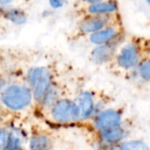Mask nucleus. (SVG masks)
Returning <instances> with one entry per match:
<instances>
[{"mask_svg":"<svg viewBox=\"0 0 150 150\" xmlns=\"http://www.w3.org/2000/svg\"><path fill=\"white\" fill-rule=\"evenodd\" d=\"M145 1L146 2V4L148 5V6L150 7V0H145Z\"/></svg>","mask_w":150,"mask_h":150,"instance_id":"4be33fe9","label":"nucleus"},{"mask_svg":"<svg viewBox=\"0 0 150 150\" xmlns=\"http://www.w3.org/2000/svg\"><path fill=\"white\" fill-rule=\"evenodd\" d=\"M28 81L33 92L34 99L41 103L51 85L55 82L51 70L46 66H37L29 70Z\"/></svg>","mask_w":150,"mask_h":150,"instance_id":"f03ea898","label":"nucleus"},{"mask_svg":"<svg viewBox=\"0 0 150 150\" xmlns=\"http://www.w3.org/2000/svg\"><path fill=\"white\" fill-rule=\"evenodd\" d=\"M7 135H6V132L4 129L0 128V150L5 147L6 140H7Z\"/></svg>","mask_w":150,"mask_h":150,"instance_id":"6ab92c4d","label":"nucleus"},{"mask_svg":"<svg viewBox=\"0 0 150 150\" xmlns=\"http://www.w3.org/2000/svg\"><path fill=\"white\" fill-rule=\"evenodd\" d=\"M80 1L82 3L83 6H86V5H90V4L102 2V1H104V0H80Z\"/></svg>","mask_w":150,"mask_h":150,"instance_id":"aec40b11","label":"nucleus"},{"mask_svg":"<svg viewBox=\"0 0 150 150\" xmlns=\"http://www.w3.org/2000/svg\"><path fill=\"white\" fill-rule=\"evenodd\" d=\"M51 119L62 125L71 124L81 119V111L75 100L63 96L50 109Z\"/></svg>","mask_w":150,"mask_h":150,"instance_id":"7ed1b4c3","label":"nucleus"},{"mask_svg":"<svg viewBox=\"0 0 150 150\" xmlns=\"http://www.w3.org/2000/svg\"><path fill=\"white\" fill-rule=\"evenodd\" d=\"M120 16L118 13L108 14V15H99V14H85L81 15L77 25L76 33L80 36H88L105 27L119 21ZM79 36V37H80Z\"/></svg>","mask_w":150,"mask_h":150,"instance_id":"20e7f679","label":"nucleus"},{"mask_svg":"<svg viewBox=\"0 0 150 150\" xmlns=\"http://www.w3.org/2000/svg\"><path fill=\"white\" fill-rule=\"evenodd\" d=\"M62 93H63L62 88L58 84L54 82L50 88V89L48 90V92L46 93V95L44 96V97L42 98L41 102L42 105L44 108H47L50 110L56 102H57L60 98L63 97Z\"/></svg>","mask_w":150,"mask_h":150,"instance_id":"f8f14e48","label":"nucleus"},{"mask_svg":"<svg viewBox=\"0 0 150 150\" xmlns=\"http://www.w3.org/2000/svg\"><path fill=\"white\" fill-rule=\"evenodd\" d=\"M88 41L94 46L103 45L106 43H110L115 42L118 39L125 37V30L122 25V21L114 22L104 28L91 34L88 36Z\"/></svg>","mask_w":150,"mask_h":150,"instance_id":"423d86ee","label":"nucleus"},{"mask_svg":"<svg viewBox=\"0 0 150 150\" xmlns=\"http://www.w3.org/2000/svg\"><path fill=\"white\" fill-rule=\"evenodd\" d=\"M0 88H1V84H0Z\"/></svg>","mask_w":150,"mask_h":150,"instance_id":"5701e85b","label":"nucleus"},{"mask_svg":"<svg viewBox=\"0 0 150 150\" xmlns=\"http://www.w3.org/2000/svg\"><path fill=\"white\" fill-rule=\"evenodd\" d=\"M124 38L110 43L95 46L90 52V58L92 62L98 65L107 64L113 62L121 47V43L124 42Z\"/></svg>","mask_w":150,"mask_h":150,"instance_id":"0eeeda50","label":"nucleus"},{"mask_svg":"<svg viewBox=\"0 0 150 150\" xmlns=\"http://www.w3.org/2000/svg\"><path fill=\"white\" fill-rule=\"evenodd\" d=\"M30 150H50L51 140L45 135H35L29 142Z\"/></svg>","mask_w":150,"mask_h":150,"instance_id":"4468645a","label":"nucleus"},{"mask_svg":"<svg viewBox=\"0 0 150 150\" xmlns=\"http://www.w3.org/2000/svg\"><path fill=\"white\" fill-rule=\"evenodd\" d=\"M139 78L144 82H150V55L146 54L135 69Z\"/></svg>","mask_w":150,"mask_h":150,"instance_id":"ddd939ff","label":"nucleus"},{"mask_svg":"<svg viewBox=\"0 0 150 150\" xmlns=\"http://www.w3.org/2000/svg\"><path fill=\"white\" fill-rule=\"evenodd\" d=\"M99 133L102 142L109 146H115L117 143L120 142L125 137L126 130L122 125H119L108 130L99 132Z\"/></svg>","mask_w":150,"mask_h":150,"instance_id":"9b49d317","label":"nucleus"},{"mask_svg":"<svg viewBox=\"0 0 150 150\" xmlns=\"http://www.w3.org/2000/svg\"><path fill=\"white\" fill-rule=\"evenodd\" d=\"M81 15L99 14L108 15L118 13V4L117 0H104L102 2L83 6L81 9Z\"/></svg>","mask_w":150,"mask_h":150,"instance_id":"9d476101","label":"nucleus"},{"mask_svg":"<svg viewBox=\"0 0 150 150\" xmlns=\"http://www.w3.org/2000/svg\"><path fill=\"white\" fill-rule=\"evenodd\" d=\"M76 101L80 111H81V119H88L96 116V112L99 110L100 102L96 99V93L84 90L79 93Z\"/></svg>","mask_w":150,"mask_h":150,"instance_id":"1a4fd4ad","label":"nucleus"},{"mask_svg":"<svg viewBox=\"0 0 150 150\" xmlns=\"http://www.w3.org/2000/svg\"><path fill=\"white\" fill-rule=\"evenodd\" d=\"M21 146V139L15 133H10L7 137V140L4 150H20Z\"/></svg>","mask_w":150,"mask_h":150,"instance_id":"dca6fc26","label":"nucleus"},{"mask_svg":"<svg viewBox=\"0 0 150 150\" xmlns=\"http://www.w3.org/2000/svg\"><path fill=\"white\" fill-rule=\"evenodd\" d=\"M13 0H0V4L2 5H6V4H9L10 2H12Z\"/></svg>","mask_w":150,"mask_h":150,"instance_id":"412c9836","label":"nucleus"},{"mask_svg":"<svg viewBox=\"0 0 150 150\" xmlns=\"http://www.w3.org/2000/svg\"><path fill=\"white\" fill-rule=\"evenodd\" d=\"M66 2V0H49V3L53 9H61Z\"/></svg>","mask_w":150,"mask_h":150,"instance_id":"a211bd4d","label":"nucleus"},{"mask_svg":"<svg viewBox=\"0 0 150 150\" xmlns=\"http://www.w3.org/2000/svg\"><path fill=\"white\" fill-rule=\"evenodd\" d=\"M10 18V20L15 23H18V24H21V23H23L25 22L26 21V17H25V14L19 11V10H11L8 14H7Z\"/></svg>","mask_w":150,"mask_h":150,"instance_id":"f3484780","label":"nucleus"},{"mask_svg":"<svg viewBox=\"0 0 150 150\" xmlns=\"http://www.w3.org/2000/svg\"><path fill=\"white\" fill-rule=\"evenodd\" d=\"M123 111L120 109H104L94 119V126L97 132L108 130L122 124Z\"/></svg>","mask_w":150,"mask_h":150,"instance_id":"6e6552de","label":"nucleus"},{"mask_svg":"<svg viewBox=\"0 0 150 150\" xmlns=\"http://www.w3.org/2000/svg\"><path fill=\"white\" fill-rule=\"evenodd\" d=\"M113 150H150L148 146L140 140H130L118 146Z\"/></svg>","mask_w":150,"mask_h":150,"instance_id":"2eb2a0df","label":"nucleus"},{"mask_svg":"<svg viewBox=\"0 0 150 150\" xmlns=\"http://www.w3.org/2000/svg\"><path fill=\"white\" fill-rule=\"evenodd\" d=\"M146 55V53L141 42L134 38L120 47L113 62L119 69L130 71L136 69Z\"/></svg>","mask_w":150,"mask_h":150,"instance_id":"f257e3e1","label":"nucleus"},{"mask_svg":"<svg viewBox=\"0 0 150 150\" xmlns=\"http://www.w3.org/2000/svg\"><path fill=\"white\" fill-rule=\"evenodd\" d=\"M34 98L30 87L14 85L7 88L1 95L2 103L10 110H21L28 107Z\"/></svg>","mask_w":150,"mask_h":150,"instance_id":"39448f33","label":"nucleus"}]
</instances>
